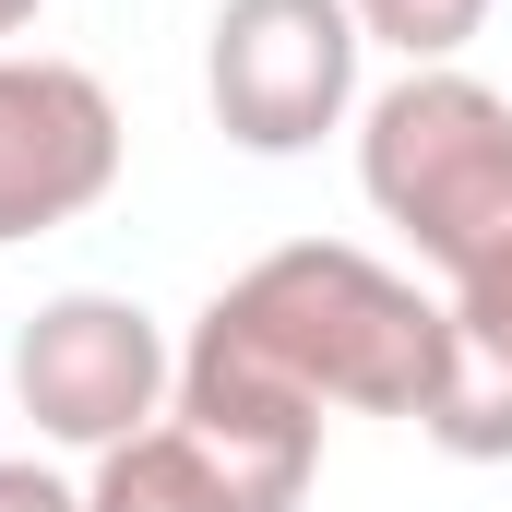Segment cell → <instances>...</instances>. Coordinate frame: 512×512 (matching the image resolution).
<instances>
[{
    "mask_svg": "<svg viewBox=\"0 0 512 512\" xmlns=\"http://www.w3.org/2000/svg\"><path fill=\"white\" fill-rule=\"evenodd\" d=\"M429 370H441V298H417V274L346 239L262 251L203 298L179 346L191 405H286V417H417Z\"/></svg>",
    "mask_w": 512,
    "mask_h": 512,
    "instance_id": "1",
    "label": "cell"
},
{
    "mask_svg": "<svg viewBox=\"0 0 512 512\" xmlns=\"http://www.w3.org/2000/svg\"><path fill=\"white\" fill-rule=\"evenodd\" d=\"M358 191L370 215L417 239V262L477 274L512 251V96L477 72H405L358 108Z\"/></svg>",
    "mask_w": 512,
    "mask_h": 512,
    "instance_id": "2",
    "label": "cell"
},
{
    "mask_svg": "<svg viewBox=\"0 0 512 512\" xmlns=\"http://www.w3.org/2000/svg\"><path fill=\"white\" fill-rule=\"evenodd\" d=\"M179 393V346L155 334L143 298H108V286H60L36 298V322L12 334V405L36 417V441L60 453H120L167 417Z\"/></svg>",
    "mask_w": 512,
    "mask_h": 512,
    "instance_id": "3",
    "label": "cell"
},
{
    "mask_svg": "<svg viewBox=\"0 0 512 512\" xmlns=\"http://www.w3.org/2000/svg\"><path fill=\"white\" fill-rule=\"evenodd\" d=\"M358 12L346 0H215L203 108L239 155H310L358 108Z\"/></svg>",
    "mask_w": 512,
    "mask_h": 512,
    "instance_id": "4",
    "label": "cell"
},
{
    "mask_svg": "<svg viewBox=\"0 0 512 512\" xmlns=\"http://www.w3.org/2000/svg\"><path fill=\"white\" fill-rule=\"evenodd\" d=\"M120 96L84 72V60H48V48H0V251L12 239H48L72 215H96L120 191Z\"/></svg>",
    "mask_w": 512,
    "mask_h": 512,
    "instance_id": "5",
    "label": "cell"
},
{
    "mask_svg": "<svg viewBox=\"0 0 512 512\" xmlns=\"http://www.w3.org/2000/svg\"><path fill=\"white\" fill-rule=\"evenodd\" d=\"M310 465L322 453H298V441H239V429H203V417L167 405L143 441L96 453L84 512H298Z\"/></svg>",
    "mask_w": 512,
    "mask_h": 512,
    "instance_id": "6",
    "label": "cell"
},
{
    "mask_svg": "<svg viewBox=\"0 0 512 512\" xmlns=\"http://www.w3.org/2000/svg\"><path fill=\"white\" fill-rule=\"evenodd\" d=\"M417 429L453 465H512V251L453 274V298H441V370H429Z\"/></svg>",
    "mask_w": 512,
    "mask_h": 512,
    "instance_id": "7",
    "label": "cell"
},
{
    "mask_svg": "<svg viewBox=\"0 0 512 512\" xmlns=\"http://www.w3.org/2000/svg\"><path fill=\"white\" fill-rule=\"evenodd\" d=\"M358 12V36L393 48L405 72H441V60H465V36L489 24V0H346Z\"/></svg>",
    "mask_w": 512,
    "mask_h": 512,
    "instance_id": "8",
    "label": "cell"
},
{
    "mask_svg": "<svg viewBox=\"0 0 512 512\" xmlns=\"http://www.w3.org/2000/svg\"><path fill=\"white\" fill-rule=\"evenodd\" d=\"M0 512H84V489H60V477L24 453V465H0Z\"/></svg>",
    "mask_w": 512,
    "mask_h": 512,
    "instance_id": "9",
    "label": "cell"
},
{
    "mask_svg": "<svg viewBox=\"0 0 512 512\" xmlns=\"http://www.w3.org/2000/svg\"><path fill=\"white\" fill-rule=\"evenodd\" d=\"M36 12H48V0H0V48H12V36H24Z\"/></svg>",
    "mask_w": 512,
    "mask_h": 512,
    "instance_id": "10",
    "label": "cell"
}]
</instances>
